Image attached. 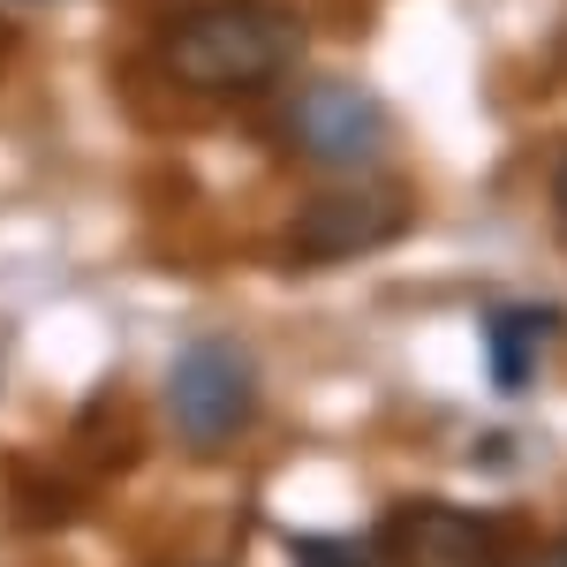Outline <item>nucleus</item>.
<instances>
[{
  "mask_svg": "<svg viewBox=\"0 0 567 567\" xmlns=\"http://www.w3.org/2000/svg\"><path fill=\"white\" fill-rule=\"evenodd\" d=\"M303 61V16L288 0H197L159 31V69L182 91H265Z\"/></svg>",
  "mask_w": 567,
  "mask_h": 567,
  "instance_id": "1",
  "label": "nucleus"
},
{
  "mask_svg": "<svg viewBox=\"0 0 567 567\" xmlns=\"http://www.w3.org/2000/svg\"><path fill=\"white\" fill-rule=\"evenodd\" d=\"M258 416V371L235 341H189L167 371V424L189 454H219Z\"/></svg>",
  "mask_w": 567,
  "mask_h": 567,
  "instance_id": "2",
  "label": "nucleus"
},
{
  "mask_svg": "<svg viewBox=\"0 0 567 567\" xmlns=\"http://www.w3.org/2000/svg\"><path fill=\"white\" fill-rule=\"evenodd\" d=\"M409 227V197L393 182H371V175H349L333 182L326 197H310L296 227H288V258L296 265H349L363 250H379Z\"/></svg>",
  "mask_w": 567,
  "mask_h": 567,
  "instance_id": "3",
  "label": "nucleus"
},
{
  "mask_svg": "<svg viewBox=\"0 0 567 567\" xmlns=\"http://www.w3.org/2000/svg\"><path fill=\"white\" fill-rule=\"evenodd\" d=\"M280 130H288V144L303 152L310 167L355 175V167H371L379 144H386V106L363 84H349V76H318V84H303L280 106Z\"/></svg>",
  "mask_w": 567,
  "mask_h": 567,
  "instance_id": "4",
  "label": "nucleus"
},
{
  "mask_svg": "<svg viewBox=\"0 0 567 567\" xmlns=\"http://www.w3.org/2000/svg\"><path fill=\"white\" fill-rule=\"evenodd\" d=\"M393 560L401 567H499V537L470 507L424 499V507H409L393 523Z\"/></svg>",
  "mask_w": 567,
  "mask_h": 567,
  "instance_id": "5",
  "label": "nucleus"
},
{
  "mask_svg": "<svg viewBox=\"0 0 567 567\" xmlns=\"http://www.w3.org/2000/svg\"><path fill=\"white\" fill-rule=\"evenodd\" d=\"M553 333H560V318H553V310H529V303L499 310V318L484 326V341H492V386H499V393H523L529 379H537V341H553Z\"/></svg>",
  "mask_w": 567,
  "mask_h": 567,
  "instance_id": "6",
  "label": "nucleus"
},
{
  "mask_svg": "<svg viewBox=\"0 0 567 567\" xmlns=\"http://www.w3.org/2000/svg\"><path fill=\"white\" fill-rule=\"evenodd\" d=\"M288 553H296V567H379L371 545H355V537H296Z\"/></svg>",
  "mask_w": 567,
  "mask_h": 567,
  "instance_id": "7",
  "label": "nucleus"
},
{
  "mask_svg": "<svg viewBox=\"0 0 567 567\" xmlns=\"http://www.w3.org/2000/svg\"><path fill=\"white\" fill-rule=\"evenodd\" d=\"M529 567H567V537H560V545H545V553H537Z\"/></svg>",
  "mask_w": 567,
  "mask_h": 567,
  "instance_id": "8",
  "label": "nucleus"
}]
</instances>
